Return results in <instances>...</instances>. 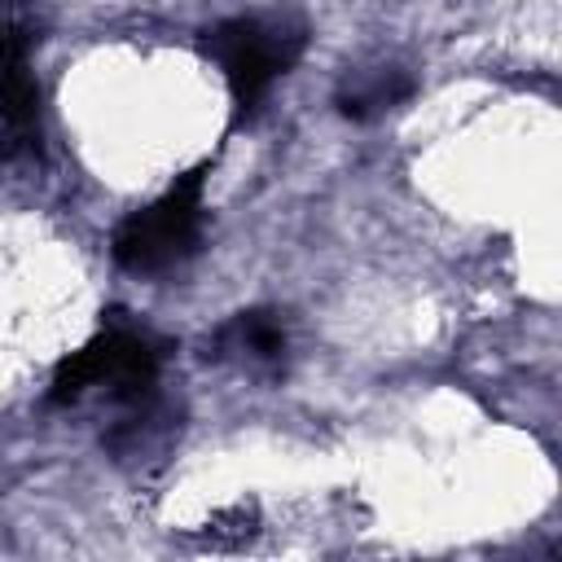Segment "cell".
Listing matches in <instances>:
<instances>
[{
	"instance_id": "cell-1",
	"label": "cell",
	"mask_w": 562,
	"mask_h": 562,
	"mask_svg": "<svg viewBox=\"0 0 562 562\" xmlns=\"http://www.w3.org/2000/svg\"><path fill=\"white\" fill-rule=\"evenodd\" d=\"M202 48L215 57V66L228 79L233 92V114L250 119L268 88L303 57L307 48V26L285 13H250V18H228L215 22L202 40Z\"/></svg>"
},
{
	"instance_id": "cell-2",
	"label": "cell",
	"mask_w": 562,
	"mask_h": 562,
	"mask_svg": "<svg viewBox=\"0 0 562 562\" xmlns=\"http://www.w3.org/2000/svg\"><path fill=\"white\" fill-rule=\"evenodd\" d=\"M202 184H206V162L176 176L171 189L154 198L149 206L132 211L114 228V241H110L119 268L136 277H154V272L184 263L202 237Z\"/></svg>"
},
{
	"instance_id": "cell-3",
	"label": "cell",
	"mask_w": 562,
	"mask_h": 562,
	"mask_svg": "<svg viewBox=\"0 0 562 562\" xmlns=\"http://www.w3.org/2000/svg\"><path fill=\"white\" fill-rule=\"evenodd\" d=\"M158 364H162V351L149 334L110 325L53 369L48 400L79 404L88 391H105L110 400H145L149 386L158 382Z\"/></svg>"
},
{
	"instance_id": "cell-4",
	"label": "cell",
	"mask_w": 562,
	"mask_h": 562,
	"mask_svg": "<svg viewBox=\"0 0 562 562\" xmlns=\"http://www.w3.org/2000/svg\"><path fill=\"white\" fill-rule=\"evenodd\" d=\"M40 149V83L31 75V35L0 31V158Z\"/></svg>"
},
{
	"instance_id": "cell-5",
	"label": "cell",
	"mask_w": 562,
	"mask_h": 562,
	"mask_svg": "<svg viewBox=\"0 0 562 562\" xmlns=\"http://www.w3.org/2000/svg\"><path fill=\"white\" fill-rule=\"evenodd\" d=\"M408 92H413V79H408L404 70L386 66V70H373V75H364V79L347 83V88L338 92V114H342V119L364 123V119H373V114H382V110L400 105Z\"/></svg>"
},
{
	"instance_id": "cell-6",
	"label": "cell",
	"mask_w": 562,
	"mask_h": 562,
	"mask_svg": "<svg viewBox=\"0 0 562 562\" xmlns=\"http://www.w3.org/2000/svg\"><path fill=\"white\" fill-rule=\"evenodd\" d=\"M220 351H241L250 360H277L285 351V325L277 321V312H237L220 334H215Z\"/></svg>"
}]
</instances>
